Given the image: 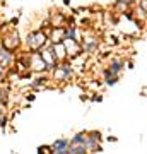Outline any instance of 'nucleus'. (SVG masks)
Returning <instances> with one entry per match:
<instances>
[{
    "instance_id": "2",
    "label": "nucleus",
    "mask_w": 147,
    "mask_h": 154,
    "mask_svg": "<svg viewBox=\"0 0 147 154\" xmlns=\"http://www.w3.org/2000/svg\"><path fill=\"white\" fill-rule=\"evenodd\" d=\"M86 144V137H84V134H79L75 137L72 139V146H84Z\"/></svg>"
},
{
    "instance_id": "1",
    "label": "nucleus",
    "mask_w": 147,
    "mask_h": 154,
    "mask_svg": "<svg viewBox=\"0 0 147 154\" xmlns=\"http://www.w3.org/2000/svg\"><path fill=\"white\" fill-rule=\"evenodd\" d=\"M53 152L55 154H69V149H67V140H58V142H55Z\"/></svg>"
}]
</instances>
